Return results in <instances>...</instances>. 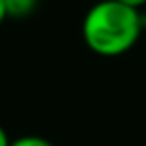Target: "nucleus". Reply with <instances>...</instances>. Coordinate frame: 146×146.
I'll use <instances>...</instances> for the list:
<instances>
[{"instance_id":"obj_2","label":"nucleus","mask_w":146,"mask_h":146,"mask_svg":"<svg viewBox=\"0 0 146 146\" xmlns=\"http://www.w3.org/2000/svg\"><path fill=\"white\" fill-rule=\"evenodd\" d=\"M9 17L13 19H22L35 13V9L39 7V0H5Z\"/></svg>"},{"instance_id":"obj_5","label":"nucleus","mask_w":146,"mask_h":146,"mask_svg":"<svg viewBox=\"0 0 146 146\" xmlns=\"http://www.w3.org/2000/svg\"><path fill=\"white\" fill-rule=\"evenodd\" d=\"M118 2H123L127 7H133V9H140V7L146 5V0H118Z\"/></svg>"},{"instance_id":"obj_6","label":"nucleus","mask_w":146,"mask_h":146,"mask_svg":"<svg viewBox=\"0 0 146 146\" xmlns=\"http://www.w3.org/2000/svg\"><path fill=\"white\" fill-rule=\"evenodd\" d=\"M9 17V11H7V5H5V0H0V26H2V22Z\"/></svg>"},{"instance_id":"obj_3","label":"nucleus","mask_w":146,"mask_h":146,"mask_svg":"<svg viewBox=\"0 0 146 146\" xmlns=\"http://www.w3.org/2000/svg\"><path fill=\"white\" fill-rule=\"evenodd\" d=\"M11 146H54V144L41 135H22V137H15L11 142Z\"/></svg>"},{"instance_id":"obj_4","label":"nucleus","mask_w":146,"mask_h":146,"mask_svg":"<svg viewBox=\"0 0 146 146\" xmlns=\"http://www.w3.org/2000/svg\"><path fill=\"white\" fill-rule=\"evenodd\" d=\"M11 137H9V133H7V129L0 125V146H11Z\"/></svg>"},{"instance_id":"obj_1","label":"nucleus","mask_w":146,"mask_h":146,"mask_svg":"<svg viewBox=\"0 0 146 146\" xmlns=\"http://www.w3.org/2000/svg\"><path fill=\"white\" fill-rule=\"evenodd\" d=\"M144 19L140 9L127 7L118 0H101L86 11L82 22V36L88 50L99 56H114L127 54L137 43Z\"/></svg>"}]
</instances>
